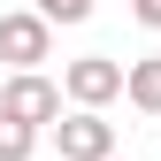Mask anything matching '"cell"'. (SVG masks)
Returning a JSON list of instances; mask_svg holds the SVG:
<instances>
[{"label": "cell", "instance_id": "1", "mask_svg": "<svg viewBox=\"0 0 161 161\" xmlns=\"http://www.w3.org/2000/svg\"><path fill=\"white\" fill-rule=\"evenodd\" d=\"M54 146H62V161H108L115 153V123L100 108H69V115H54Z\"/></svg>", "mask_w": 161, "mask_h": 161}, {"label": "cell", "instance_id": "2", "mask_svg": "<svg viewBox=\"0 0 161 161\" xmlns=\"http://www.w3.org/2000/svg\"><path fill=\"white\" fill-rule=\"evenodd\" d=\"M0 115H15V123L46 130L54 115H62V85H54V77H38V69H15L8 85H0Z\"/></svg>", "mask_w": 161, "mask_h": 161}, {"label": "cell", "instance_id": "3", "mask_svg": "<svg viewBox=\"0 0 161 161\" xmlns=\"http://www.w3.org/2000/svg\"><path fill=\"white\" fill-rule=\"evenodd\" d=\"M46 54H54V23H46V15H31V8L0 15V62H8V69H38Z\"/></svg>", "mask_w": 161, "mask_h": 161}, {"label": "cell", "instance_id": "4", "mask_svg": "<svg viewBox=\"0 0 161 161\" xmlns=\"http://www.w3.org/2000/svg\"><path fill=\"white\" fill-rule=\"evenodd\" d=\"M62 100H77V108H108V100H123V62H108V54L69 62V69H62Z\"/></svg>", "mask_w": 161, "mask_h": 161}, {"label": "cell", "instance_id": "5", "mask_svg": "<svg viewBox=\"0 0 161 161\" xmlns=\"http://www.w3.org/2000/svg\"><path fill=\"white\" fill-rule=\"evenodd\" d=\"M123 100L146 108V115H161V62H130L123 69Z\"/></svg>", "mask_w": 161, "mask_h": 161}, {"label": "cell", "instance_id": "6", "mask_svg": "<svg viewBox=\"0 0 161 161\" xmlns=\"http://www.w3.org/2000/svg\"><path fill=\"white\" fill-rule=\"evenodd\" d=\"M38 153V130L15 123V115H0V161H31Z\"/></svg>", "mask_w": 161, "mask_h": 161}, {"label": "cell", "instance_id": "7", "mask_svg": "<svg viewBox=\"0 0 161 161\" xmlns=\"http://www.w3.org/2000/svg\"><path fill=\"white\" fill-rule=\"evenodd\" d=\"M31 15H46V23H85L92 0H31Z\"/></svg>", "mask_w": 161, "mask_h": 161}, {"label": "cell", "instance_id": "8", "mask_svg": "<svg viewBox=\"0 0 161 161\" xmlns=\"http://www.w3.org/2000/svg\"><path fill=\"white\" fill-rule=\"evenodd\" d=\"M130 8H138V23H146V31H161V0H130Z\"/></svg>", "mask_w": 161, "mask_h": 161}, {"label": "cell", "instance_id": "9", "mask_svg": "<svg viewBox=\"0 0 161 161\" xmlns=\"http://www.w3.org/2000/svg\"><path fill=\"white\" fill-rule=\"evenodd\" d=\"M108 161H115V153H108Z\"/></svg>", "mask_w": 161, "mask_h": 161}]
</instances>
